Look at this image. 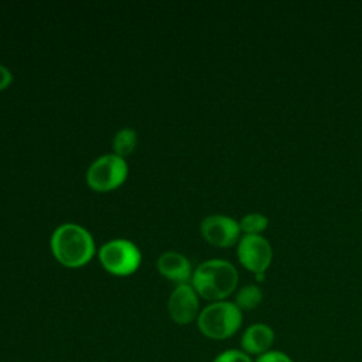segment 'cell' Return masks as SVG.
<instances>
[{
	"instance_id": "cell-16",
	"label": "cell",
	"mask_w": 362,
	"mask_h": 362,
	"mask_svg": "<svg viewBox=\"0 0 362 362\" xmlns=\"http://www.w3.org/2000/svg\"><path fill=\"white\" fill-rule=\"evenodd\" d=\"M11 82H13L11 71L6 65L0 64V92L6 90L11 85Z\"/></svg>"
},
{
	"instance_id": "cell-9",
	"label": "cell",
	"mask_w": 362,
	"mask_h": 362,
	"mask_svg": "<svg viewBox=\"0 0 362 362\" xmlns=\"http://www.w3.org/2000/svg\"><path fill=\"white\" fill-rule=\"evenodd\" d=\"M157 270L164 279L175 283V286L191 283L194 273L189 260L175 250H167L158 256Z\"/></svg>"
},
{
	"instance_id": "cell-15",
	"label": "cell",
	"mask_w": 362,
	"mask_h": 362,
	"mask_svg": "<svg viewBox=\"0 0 362 362\" xmlns=\"http://www.w3.org/2000/svg\"><path fill=\"white\" fill-rule=\"evenodd\" d=\"M255 362H294V361L286 352L270 349L269 352L260 356H256Z\"/></svg>"
},
{
	"instance_id": "cell-13",
	"label": "cell",
	"mask_w": 362,
	"mask_h": 362,
	"mask_svg": "<svg viewBox=\"0 0 362 362\" xmlns=\"http://www.w3.org/2000/svg\"><path fill=\"white\" fill-rule=\"evenodd\" d=\"M269 225V219L259 212L246 214L240 222V232H245L246 235H260Z\"/></svg>"
},
{
	"instance_id": "cell-6",
	"label": "cell",
	"mask_w": 362,
	"mask_h": 362,
	"mask_svg": "<svg viewBox=\"0 0 362 362\" xmlns=\"http://www.w3.org/2000/svg\"><path fill=\"white\" fill-rule=\"evenodd\" d=\"M239 263L255 274L266 273L273 259L270 243L260 235H245L236 249Z\"/></svg>"
},
{
	"instance_id": "cell-14",
	"label": "cell",
	"mask_w": 362,
	"mask_h": 362,
	"mask_svg": "<svg viewBox=\"0 0 362 362\" xmlns=\"http://www.w3.org/2000/svg\"><path fill=\"white\" fill-rule=\"evenodd\" d=\"M212 362H255V361L242 349H226L218 354Z\"/></svg>"
},
{
	"instance_id": "cell-3",
	"label": "cell",
	"mask_w": 362,
	"mask_h": 362,
	"mask_svg": "<svg viewBox=\"0 0 362 362\" xmlns=\"http://www.w3.org/2000/svg\"><path fill=\"white\" fill-rule=\"evenodd\" d=\"M243 321L242 311L232 301H214L204 307L197 318L201 334L209 339H228L233 337Z\"/></svg>"
},
{
	"instance_id": "cell-1",
	"label": "cell",
	"mask_w": 362,
	"mask_h": 362,
	"mask_svg": "<svg viewBox=\"0 0 362 362\" xmlns=\"http://www.w3.org/2000/svg\"><path fill=\"white\" fill-rule=\"evenodd\" d=\"M49 247L55 260L68 269H78L88 264L96 253L90 232L74 222H65L54 229Z\"/></svg>"
},
{
	"instance_id": "cell-2",
	"label": "cell",
	"mask_w": 362,
	"mask_h": 362,
	"mask_svg": "<svg viewBox=\"0 0 362 362\" xmlns=\"http://www.w3.org/2000/svg\"><path fill=\"white\" fill-rule=\"evenodd\" d=\"M238 280V270L230 262L209 259L197 266L192 273L191 286L201 298L214 303L229 297L235 291Z\"/></svg>"
},
{
	"instance_id": "cell-8",
	"label": "cell",
	"mask_w": 362,
	"mask_h": 362,
	"mask_svg": "<svg viewBox=\"0 0 362 362\" xmlns=\"http://www.w3.org/2000/svg\"><path fill=\"white\" fill-rule=\"evenodd\" d=\"M167 310L170 318L178 325L191 324L199 314V296L191 286V283L177 284L167 301Z\"/></svg>"
},
{
	"instance_id": "cell-5",
	"label": "cell",
	"mask_w": 362,
	"mask_h": 362,
	"mask_svg": "<svg viewBox=\"0 0 362 362\" xmlns=\"http://www.w3.org/2000/svg\"><path fill=\"white\" fill-rule=\"evenodd\" d=\"M127 175L129 165L126 158L109 153L99 156L90 163L85 174V181L95 192H110L123 185Z\"/></svg>"
},
{
	"instance_id": "cell-11",
	"label": "cell",
	"mask_w": 362,
	"mask_h": 362,
	"mask_svg": "<svg viewBox=\"0 0 362 362\" xmlns=\"http://www.w3.org/2000/svg\"><path fill=\"white\" fill-rule=\"evenodd\" d=\"M137 141H139V137H137V132L134 129L122 127L113 136V140H112L113 153L119 157L126 158L136 150Z\"/></svg>"
},
{
	"instance_id": "cell-10",
	"label": "cell",
	"mask_w": 362,
	"mask_h": 362,
	"mask_svg": "<svg viewBox=\"0 0 362 362\" xmlns=\"http://www.w3.org/2000/svg\"><path fill=\"white\" fill-rule=\"evenodd\" d=\"M274 344V331L270 325L263 322H256L249 325L240 338L242 351L249 356H260L272 349Z\"/></svg>"
},
{
	"instance_id": "cell-7",
	"label": "cell",
	"mask_w": 362,
	"mask_h": 362,
	"mask_svg": "<svg viewBox=\"0 0 362 362\" xmlns=\"http://www.w3.org/2000/svg\"><path fill=\"white\" fill-rule=\"evenodd\" d=\"M199 230L202 238L216 247H230L240 240L239 222L221 214L205 216L201 221Z\"/></svg>"
},
{
	"instance_id": "cell-4",
	"label": "cell",
	"mask_w": 362,
	"mask_h": 362,
	"mask_svg": "<svg viewBox=\"0 0 362 362\" xmlns=\"http://www.w3.org/2000/svg\"><path fill=\"white\" fill-rule=\"evenodd\" d=\"M98 259L109 274L126 277L136 273L140 267L141 252L129 239L117 238L107 240L99 247Z\"/></svg>"
},
{
	"instance_id": "cell-12",
	"label": "cell",
	"mask_w": 362,
	"mask_h": 362,
	"mask_svg": "<svg viewBox=\"0 0 362 362\" xmlns=\"http://www.w3.org/2000/svg\"><path fill=\"white\" fill-rule=\"evenodd\" d=\"M263 300V291L256 284H246L240 287L235 296V304L240 311H250L260 305Z\"/></svg>"
}]
</instances>
